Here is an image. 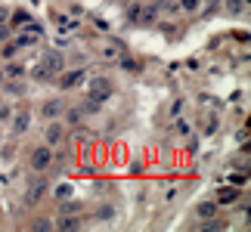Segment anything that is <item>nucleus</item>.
Here are the masks:
<instances>
[{"label": "nucleus", "mask_w": 251, "mask_h": 232, "mask_svg": "<svg viewBox=\"0 0 251 232\" xmlns=\"http://www.w3.org/2000/svg\"><path fill=\"white\" fill-rule=\"evenodd\" d=\"M112 90H115V84L109 81V77H93V81H90V99H96V102L109 99Z\"/></svg>", "instance_id": "obj_1"}, {"label": "nucleus", "mask_w": 251, "mask_h": 232, "mask_svg": "<svg viewBox=\"0 0 251 232\" xmlns=\"http://www.w3.org/2000/svg\"><path fill=\"white\" fill-rule=\"evenodd\" d=\"M50 164H53V155H50V149L37 146V149L31 152V167H34V170H47Z\"/></svg>", "instance_id": "obj_2"}, {"label": "nucleus", "mask_w": 251, "mask_h": 232, "mask_svg": "<svg viewBox=\"0 0 251 232\" xmlns=\"http://www.w3.org/2000/svg\"><path fill=\"white\" fill-rule=\"evenodd\" d=\"M44 62H47V71H41V74H50V71H59L62 69V56L59 53H47Z\"/></svg>", "instance_id": "obj_3"}, {"label": "nucleus", "mask_w": 251, "mask_h": 232, "mask_svg": "<svg viewBox=\"0 0 251 232\" xmlns=\"http://www.w3.org/2000/svg\"><path fill=\"white\" fill-rule=\"evenodd\" d=\"M62 124H50V127H47V142H50V146H56V142H62Z\"/></svg>", "instance_id": "obj_4"}, {"label": "nucleus", "mask_w": 251, "mask_h": 232, "mask_svg": "<svg viewBox=\"0 0 251 232\" xmlns=\"http://www.w3.org/2000/svg\"><path fill=\"white\" fill-rule=\"evenodd\" d=\"M214 214H217V205H214V201H205V205H199V217H201V220H211Z\"/></svg>", "instance_id": "obj_5"}, {"label": "nucleus", "mask_w": 251, "mask_h": 232, "mask_svg": "<svg viewBox=\"0 0 251 232\" xmlns=\"http://www.w3.org/2000/svg\"><path fill=\"white\" fill-rule=\"evenodd\" d=\"M9 16H13L16 25H28V22H31V13H28V9H16V13H9Z\"/></svg>", "instance_id": "obj_6"}, {"label": "nucleus", "mask_w": 251, "mask_h": 232, "mask_svg": "<svg viewBox=\"0 0 251 232\" xmlns=\"http://www.w3.org/2000/svg\"><path fill=\"white\" fill-rule=\"evenodd\" d=\"M236 198H239V189H224V192L217 195L220 205H229V201H236Z\"/></svg>", "instance_id": "obj_7"}, {"label": "nucleus", "mask_w": 251, "mask_h": 232, "mask_svg": "<svg viewBox=\"0 0 251 232\" xmlns=\"http://www.w3.org/2000/svg\"><path fill=\"white\" fill-rule=\"evenodd\" d=\"M59 112H62V102H56V99L44 105V115H47V118H56V115H59Z\"/></svg>", "instance_id": "obj_8"}, {"label": "nucleus", "mask_w": 251, "mask_h": 232, "mask_svg": "<svg viewBox=\"0 0 251 232\" xmlns=\"http://www.w3.org/2000/svg\"><path fill=\"white\" fill-rule=\"evenodd\" d=\"M47 186H44V183H34V186H31V192H28V201H37V198H41V192H44Z\"/></svg>", "instance_id": "obj_9"}, {"label": "nucleus", "mask_w": 251, "mask_h": 232, "mask_svg": "<svg viewBox=\"0 0 251 232\" xmlns=\"http://www.w3.org/2000/svg\"><path fill=\"white\" fill-rule=\"evenodd\" d=\"M81 81V71H75V74H69V77H62V87H75Z\"/></svg>", "instance_id": "obj_10"}, {"label": "nucleus", "mask_w": 251, "mask_h": 232, "mask_svg": "<svg viewBox=\"0 0 251 232\" xmlns=\"http://www.w3.org/2000/svg\"><path fill=\"white\" fill-rule=\"evenodd\" d=\"M56 195H59V198H65V195H72V186H65V183H62V186L56 189Z\"/></svg>", "instance_id": "obj_11"}, {"label": "nucleus", "mask_w": 251, "mask_h": 232, "mask_svg": "<svg viewBox=\"0 0 251 232\" xmlns=\"http://www.w3.org/2000/svg\"><path fill=\"white\" fill-rule=\"evenodd\" d=\"M69 121H72V124H78V121H81V109H75V112H69Z\"/></svg>", "instance_id": "obj_12"}, {"label": "nucleus", "mask_w": 251, "mask_h": 232, "mask_svg": "<svg viewBox=\"0 0 251 232\" xmlns=\"http://www.w3.org/2000/svg\"><path fill=\"white\" fill-rule=\"evenodd\" d=\"M28 127V118H25V115H22V118H16V130H25Z\"/></svg>", "instance_id": "obj_13"}, {"label": "nucleus", "mask_w": 251, "mask_h": 232, "mask_svg": "<svg viewBox=\"0 0 251 232\" xmlns=\"http://www.w3.org/2000/svg\"><path fill=\"white\" fill-rule=\"evenodd\" d=\"M183 6H186V9H196V6H199V0H183Z\"/></svg>", "instance_id": "obj_14"}, {"label": "nucleus", "mask_w": 251, "mask_h": 232, "mask_svg": "<svg viewBox=\"0 0 251 232\" xmlns=\"http://www.w3.org/2000/svg\"><path fill=\"white\" fill-rule=\"evenodd\" d=\"M6 19H9V9H6V6H0V22H6Z\"/></svg>", "instance_id": "obj_15"}, {"label": "nucleus", "mask_w": 251, "mask_h": 232, "mask_svg": "<svg viewBox=\"0 0 251 232\" xmlns=\"http://www.w3.org/2000/svg\"><path fill=\"white\" fill-rule=\"evenodd\" d=\"M3 37H6V28H3V22H0V41H3Z\"/></svg>", "instance_id": "obj_16"}]
</instances>
